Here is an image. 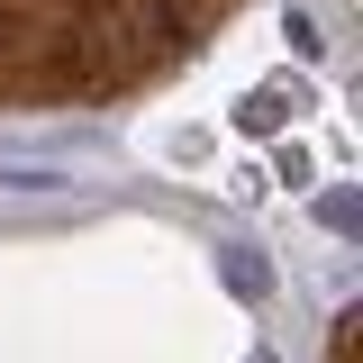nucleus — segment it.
I'll return each mask as SVG.
<instances>
[{
	"label": "nucleus",
	"mask_w": 363,
	"mask_h": 363,
	"mask_svg": "<svg viewBox=\"0 0 363 363\" xmlns=\"http://www.w3.org/2000/svg\"><path fill=\"white\" fill-rule=\"evenodd\" d=\"M281 118H291V91H281V82H264V91H245V109H236V128H245V136H272V128H281Z\"/></svg>",
	"instance_id": "f257e3e1"
},
{
	"label": "nucleus",
	"mask_w": 363,
	"mask_h": 363,
	"mask_svg": "<svg viewBox=\"0 0 363 363\" xmlns=\"http://www.w3.org/2000/svg\"><path fill=\"white\" fill-rule=\"evenodd\" d=\"M227 291L264 300V291H272V264H264V255H227Z\"/></svg>",
	"instance_id": "f03ea898"
}]
</instances>
